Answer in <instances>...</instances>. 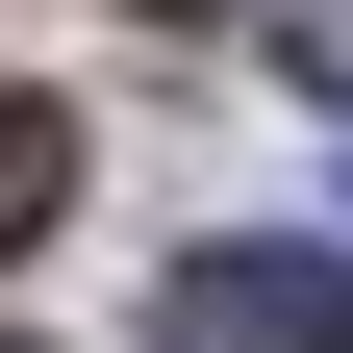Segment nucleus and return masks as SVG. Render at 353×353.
<instances>
[{
    "label": "nucleus",
    "mask_w": 353,
    "mask_h": 353,
    "mask_svg": "<svg viewBox=\"0 0 353 353\" xmlns=\"http://www.w3.org/2000/svg\"><path fill=\"white\" fill-rule=\"evenodd\" d=\"M303 76H328V126H353V26H303Z\"/></svg>",
    "instance_id": "nucleus-3"
},
{
    "label": "nucleus",
    "mask_w": 353,
    "mask_h": 353,
    "mask_svg": "<svg viewBox=\"0 0 353 353\" xmlns=\"http://www.w3.org/2000/svg\"><path fill=\"white\" fill-rule=\"evenodd\" d=\"M176 353H353V252H176Z\"/></svg>",
    "instance_id": "nucleus-1"
},
{
    "label": "nucleus",
    "mask_w": 353,
    "mask_h": 353,
    "mask_svg": "<svg viewBox=\"0 0 353 353\" xmlns=\"http://www.w3.org/2000/svg\"><path fill=\"white\" fill-rule=\"evenodd\" d=\"M126 26H202V0H126Z\"/></svg>",
    "instance_id": "nucleus-4"
},
{
    "label": "nucleus",
    "mask_w": 353,
    "mask_h": 353,
    "mask_svg": "<svg viewBox=\"0 0 353 353\" xmlns=\"http://www.w3.org/2000/svg\"><path fill=\"white\" fill-rule=\"evenodd\" d=\"M51 202H76V126H51V101H0V252L51 228Z\"/></svg>",
    "instance_id": "nucleus-2"
}]
</instances>
